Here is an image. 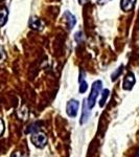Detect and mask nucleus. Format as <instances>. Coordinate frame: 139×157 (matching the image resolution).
Instances as JSON below:
<instances>
[{
    "instance_id": "obj_8",
    "label": "nucleus",
    "mask_w": 139,
    "mask_h": 157,
    "mask_svg": "<svg viewBox=\"0 0 139 157\" xmlns=\"http://www.w3.org/2000/svg\"><path fill=\"white\" fill-rule=\"evenodd\" d=\"M7 16H9V12L6 7L0 10V27L3 26L7 21Z\"/></svg>"
},
{
    "instance_id": "obj_6",
    "label": "nucleus",
    "mask_w": 139,
    "mask_h": 157,
    "mask_svg": "<svg viewBox=\"0 0 139 157\" xmlns=\"http://www.w3.org/2000/svg\"><path fill=\"white\" fill-rule=\"evenodd\" d=\"M29 27L32 29L35 30H42L43 27H44V23L41 19H39L38 17H32L29 20Z\"/></svg>"
},
{
    "instance_id": "obj_13",
    "label": "nucleus",
    "mask_w": 139,
    "mask_h": 157,
    "mask_svg": "<svg viewBox=\"0 0 139 157\" xmlns=\"http://www.w3.org/2000/svg\"><path fill=\"white\" fill-rule=\"evenodd\" d=\"M6 59V52H4V48L2 45H0V64L2 62H4V60Z\"/></svg>"
},
{
    "instance_id": "obj_3",
    "label": "nucleus",
    "mask_w": 139,
    "mask_h": 157,
    "mask_svg": "<svg viewBox=\"0 0 139 157\" xmlns=\"http://www.w3.org/2000/svg\"><path fill=\"white\" fill-rule=\"evenodd\" d=\"M80 103L77 100H70L67 103L66 106V113L70 117H75L77 115V111H79Z\"/></svg>"
},
{
    "instance_id": "obj_17",
    "label": "nucleus",
    "mask_w": 139,
    "mask_h": 157,
    "mask_svg": "<svg viewBox=\"0 0 139 157\" xmlns=\"http://www.w3.org/2000/svg\"><path fill=\"white\" fill-rule=\"evenodd\" d=\"M87 1H88V0H79V3L80 4H85Z\"/></svg>"
},
{
    "instance_id": "obj_5",
    "label": "nucleus",
    "mask_w": 139,
    "mask_h": 157,
    "mask_svg": "<svg viewBox=\"0 0 139 157\" xmlns=\"http://www.w3.org/2000/svg\"><path fill=\"white\" fill-rule=\"evenodd\" d=\"M64 19L66 21L67 27L68 29H72L73 27L75 26V23H77V19H75V16L70 13L69 11H66L64 13Z\"/></svg>"
},
{
    "instance_id": "obj_4",
    "label": "nucleus",
    "mask_w": 139,
    "mask_h": 157,
    "mask_svg": "<svg viewBox=\"0 0 139 157\" xmlns=\"http://www.w3.org/2000/svg\"><path fill=\"white\" fill-rule=\"evenodd\" d=\"M135 83H136V80H135V77H134V73L129 72L125 77V78H123L122 88L125 90H131L133 88V86L135 85Z\"/></svg>"
},
{
    "instance_id": "obj_14",
    "label": "nucleus",
    "mask_w": 139,
    "mask_h": 157,
    "mask_svg": "<svg viewBox=\"0 0 139 157\" xmlns=\"http://www.w3.org/2000/svg\"><path fill=\"white\" fill-rule=\"evenodd\" d=\"M83 39H84V36H83L82 32H79V33H77V34H75V40L77 41V43L83 42Z\"/></svg>"
},
{
    "instance_id": "obj_12",
    "label": "nucleus",
    "mask_w": 139,
    "mask_h": 157,
    "mask_svg": "<svg viewBox=\"0 0 139 157\" xmlns=\"http://www.w3.org/2000/svg\"><path fill=\"white\" fill-rule=\"evenodd\" d=\"M123 68H125V66H123V65H120V66L118 67L117 69H116L115 71L112 73V78H111V80H112L113 82H114V81L117 80L118 77H119V75H121V72H122Z\"/></svg>"
},
{
    "instance_id": "obj_15",
    "label": "nucleus",
    "mask_w": 139,
    "mask_h": 157,
    "mask_svg": "<svg viewBox=\"0 0 139 157\" xmlns=\"http://www.w3.org/2000/svg\"><path fill=\"white\" fill-rule=\"evenodd\" d=\"M3 131H4V124H3V121H2V120H0V136L2 135Z\"/></svg>"
},
{
    "instance_id": "obj_16",
    "label": "nucleus",
    "mask_w": 139,
    "mask_h": 157,
    "mask_svg": "<svg viewBox=\"0 0 139 157\" xmlns=\"http://www.w3.org/2000/svg\"><path fill=\"white\" fill-rule=\"evenodd\" d=\"M109 1H110V0H96V3L100 4V6H103V4L108 3Z\"/></svg>"
},
{
    "instance_id": "obj_9",
    "label": "nucleus",
    "mask_w": 139,
    "mask_h": 157,
    "mask_svg": "<svg viewBox=\"0 0 139 157\" xmlns=\"http://www.w3.org/2000/svg\"><path fill=\"white\" fill-rule=\"evenodd\" d=\"M88 89V84L84 78V72H82V75H80V89L79 91L81 93H85Z\"/></svg>"
},
{
    "instance_id": "obj_11",
    "label": "nucleus",
    "mask_w": 139,
    "mask_h": 157,
    "mask_svg": "<svg viewBox=\"0 0 139 157\" xmlns=\"http://www.w3.org/2000/svg\"><path fill=\"white\" fill-rule=\"evenodd\" d=\"M109 93H110V91L108 89H105L103 91L102 100H100V107H103V106H105V104H106V102H107V100H108V97H109Z\"/></svg>"
},
{
    "instance_id": "obj_10",
    "label": "nucleus",
    "mask_w": 139,
    "mask_h": 157,
    "mask_svg": "<svg viewBox=\"0 0 139 157\" xmlns=\"http://www.w3.org/2000/svg\"><path fill=\"white\" fill-rule=\"evenodd\" d=\"M88 109H89V107L87 106V104H84V107H83V116H82V120H81V121H80L82 125L83 124H85L86 121L89 120L90 113H89V111H88Z\"/></svg>"
},
{
    "instance_id": "obj_1",
    "label": "nucleus",
    "mask_w": 139,
    "mask_h": 157,
    "mask_svg": "<svg viewBox=\"0 0 139 157\" xmlns=\"http://www.w3.org/2000/svg\"><path fill=\"white\" fill-rule=\"evenodd\" d=\"M102 88H103L102 81H95V82L93 83L92 88H91V91H90V94L87 98V106L89 107V109H92L95 106L97 97L100 95Z\"/></svg>"
},
{
    "instance_id": "obj_7",
    "label": "nucleus",
    "mask_w": 139,
    "mask_h": 157,
    "mask_svg": "<svg viewBox=\"0 0 139 157\" xmlns=\"http://www.w3.org/2000/svg\"><path fill=\"white\" fill-rule=\"evenodd\" d=\"M137 0H120V7L122 11L130 12L134 9Z\"/></svg>"
},
{
    "instance_id": "obj_2",
    "label": "nucleus",
    "mask_w": 139,
    "mask_h": 157,
    "mask_svg": "<svg viewBox=\"0 0 139 157\" xmlns=\"http://www.w3.org/2000/svg\"><path fill=\"white\" fill-rule=\"evenodd\" d=\"M30 140H32V145H35V147L39 149H43L47 144V136L44 132L37 131V132L32 133Z\"/></svg>"
}]
</instances>
